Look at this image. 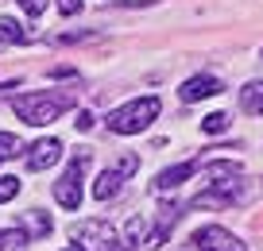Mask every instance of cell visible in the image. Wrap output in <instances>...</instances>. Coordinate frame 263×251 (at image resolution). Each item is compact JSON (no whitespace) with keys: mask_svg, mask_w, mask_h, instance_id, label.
I'll use <instances>...</instances> for the list:
<instances>
[{"mask_svg":"<svg viewBox=\"0 0 263 251\" xmlns=\"http://www.w3.org/2000/svg\"><path fill=\"white\" fill-rule=\"evenodd\" d=\"M85 166H89V151H78L70 159V166H66V174L54 182V201L62 209H78L82 205V170Z\"/></svg>","mask_w":263,"mask_h":251,"instance_id":"277c9868","label":"cell"},{"mask_svg":"<svg viewBox=\"0 0 263 251\" xmlns=\"http://www.w3.org/2000/svg\"><path fill=\"white\" fill-rule=\"evenodd\" d=\"M0 43H8V47H24V43H31V31H24L12 16H0Z\"/></svg>","mask_w":263,"mask_h":251,"instance_id":"7c38bea8","label":"cell"},{"mask_svg":"<svg viewBox=\"0 0 263 251\" xmlns=\"http://www.w3.org/2000/svg\"><path fill=\"white\" fill-rule=\"evenodd\" d=\"M229 128V112H209L205 120H201V131L205 136H217V131H224Z\"/></svg>","mask_w":263,"mask_h":251,"instance_id":"e0dca14e","label":"cell"},{"mask_svg":"<svg viewBox=\"0 0 263 251\" xmlns=\"http://www.w3.org/2000/svg\"><path fill=\"white\" fill-rule=\"evenodd\" d=\"M240 174H209V189H201V194L194 197V209H224V205H232L240 197Z\"/></svg>","mask_w":263,"mask_h":251,"instance_id":"5b68a950","label":"cell"},{"mask_svg":"<svg viewBox=\"0 0 263 251\" xmlns=\"http://www.w3.org/2000/svg\"><path fill=\"white\" fill-rule=\"evenodd\" d=\"M16 194H20V178H12V174H0V205L12 201Z\"/></svg>","mask_w":263,"mask_h":251,"instance_id":"ac0fdd59","label":"cell"},{"mask_svg":"<svg viewBox=\"0 0 263 251\" xmlns=\"http://www.w3.org/2000/svg\"><path fill=\"white\" fill-rule=\"evenodd\" d=\"M58 12H62V16H78V12H82V0H58Z\"/></svg>","mask_w":263,"mask_h":251,"instance_id":"44dd1931","label":"cell"},{"mask_svg":"<svg viewBox=\"0 0 263 251\" xmlns=\"http://www.w3.org/2000/svg\"><path fill=\"white\" fill-rule=\"evenodd\" d=\"M74 124H78V131H89V128H93V116H89V112H78Z\"/></svg>","mask_w":263,"mask_h":251,"instance_id":"7402d4cb","label":"cell"},{"mask_svg":"<svg viewBox=\"0 0 263 251\" xmlns=\"http://www.w3.org/2000/svg\"><path fill=\"white\" fill-rule=\"evenodd\" d=\"M190 243H194L197 251H244V243H240V240H236L232 232H224L221 224L197 228V232L190 236Z\"/></svg>","mask_w":263,"mask_h":251,"instance_id":"8992f818","label":"cell"},{"mask_svg":"<svg viewBox=\"0 0 263 251\" xmlns=\"http://www.w3.org/2000/svg\"><path fill=\"white\" fill-rule=\"evenodd\" d=\"M20 220H24V232L27 236H50V217L43 209H27Z\"/></svg>","mask_w":263,"mask_h":251,"instance_id":"4fadbf2b","label":"cell"},{"mask_svg":"<svg viewBox=\"0 0 263 251\" xmlns=\"http://www.w3.org/2000/svg\"><path fill=\"white\" fill-rule=\"evenodd\" d=\"M74 240L85 251H124V240L108 220H82L74 224Z\"/></svg>","mask_w":263,"mask_h":251,"instance_id":"3957f363","label":"cell"},{"mask_svg":"<svg viewBox=\"0 0 263 251\" xmlns=\"http://www.w3.org/2000/svg\"><path fill=\"white\" fill-rule=\"evenodd\" d=\"M12 108H16V116L24 124H31V128H47V124H54L66 108H74V97H70V93H58V89H39V93H24V97H16Z\"/></svg>","mask_w":263,"mask_h":251,"instance_id":"6da1fadb","label":"cell"},{"mask_svg":"<svg viewBox=\"0 0 263 251\" xmlns=\"http://www.w3.org/2000/svg\"><path fill=\"white\" fill-rule=\"evenodd\" d=\"M20 8H24L31 20H39L43 12H47V0H20Z\"/></svg>","mask_w":263,"mask_h":251,"instance_id":"d6986e66","label":"cell"},{"mask_svg":"<svg viewBox=\"0 0 263 251\" xmlns=\"http://www.w3.org/2000/svg\"><path fill=\"white\" fill-rule=\"evenodd\" d=\"M120 240H124V251L140 247V243H143V217H132V220H128V228H124V236H120Z\"/></svg>","mask_w":263,"mask_h":251,"instance_id":"9a60e30c","label":"cell"},{"mask_svg":"<svg viewBox=\"0 0 263 251\" xmlns=\"http://www.w3.org/2000/svg\"><path fill=\"white\" fill-rule=\"evenodd\" d=\"M124 189V174L120 170H101L97 182H93V197L97 201H108V197H116Z\"/></svg>","mask_w":263,"mask_h":251,"instance_id":"30bf717a","label":"cell"},{"mask_svg":"<svg viewBox=\"0 0 263 251\" xmlns=\"http://www.w3.org/2000/svg\"><path fill=\"white\" fill-rule=\"evenodd\" d=\"M197 170V162L190 159V162H178V166H166V170H159L155 174V182H151V189L155 194H166V189H178L182 182H190V174Z\"/></svg>","mask_w":263,"mask_h":251,"instance_id":"9c48e42d","label":"cell"},{"mask_svg":"<svg viewBox=\"0 0 263 251\" xmlns=\"http://www.w3.org/2000/svg\"><path fill=\"white\" fill-rule=\"evenodd\" d=\"M136 166H140V159H136V155H124V159H120V166H116V170H120L124 178H128V174H136Z\"/></svg>","mask_w":263,"mask_h":251,"instance_id":"ffe728a7","label":"cell"},{"mask_svg":"<svg viewBox=\"0 0 263 251\" xmlns=\"http://www.w3.org/2000/svg\"><path fill=\"white\" fill-rule=\"evenodd\" d=\"M259 58H263V50H259Z\"/></svg>","mask_w":263,"mask_h":251,"instance_id":"cb8c5ba5","label":"cell"},{"mask_svg":"<svg viewBox=\"0 0 263 251\" xmlns=\"http://www.w3.org/2000/svg\"><path fill=\"white\" fill-rule=\"evenodd\" d=\"M31 236L24 228H0V251H24Z\"/></svg>","mask_w":263,"mask_h":251,"instance_id":"5bb4252c","label":"cell"},{"mask_svg":"<svg viewBox=\"0 0 263 251\" xmlns=\"http://www.w3.org/2000/svg\"><path fill=\"white\" fill-rule=\"evenodd\" d=\"M20 151H24L20 136H12V131H0V162H4V159H16Z\"/></svg>","mask_w":263,"mask_h":251,"instance_id":"2e32d148","label":"cell"},{"mask_svg":"<svg viewBox=\"0 0 263 251\" xmlns=\"http://www.w3.org/2000/svg\"><path fill=\"white\" fill-rule=\"evenodd\" d=\"M159 112H163V101L159 97H136V101H128V105L112 108L105 124L116 136H140V131L151 128V120H159Z\"/></svg>","mask_w":263,"mask_h":251,"instance_id":"7a4b0ae2","label":"cell"},{"mask_svg":"<svg viewBox=\"0 0 263 251\" xmlns=\"http://www.w3.org/2000/svg\"><path fill=\"white\" fill-rule=\"evenodd\" d=\"M217 93H221V81H217L213 73H197V78H186V81H182L178 97L186 101V105H197V101L217 97Z\"/></svg>","mask_w":263,"mask_h":251,"instance_id":"52a82bcc","label":"cell"},{"mask_svg":"<svg viewBox=\"0 0 263 251\" xmlns=\"http://www.w3.org/2000/svg\"><path fill=\"white\" fill-rule=\"evenodd\" d=\"M62 159V143L58 139H39V143H31L27 147V170H50L54 162Z\"/></svg>","mask_w":263,"mask_h":251,"instance_id":"ba28073f","label":"cell"},{"mask_svg":"<svg viewBox=\"0 0 263 251\" xmlns=\"http://www.w3.org/2000/svg\"><path fill=\"white\" fill-rule=\"evenodd\" d=\"M62 251H85V247H82V243H70V247H62Z\"/></svg>","mask_w":263,"mask_h":251,"instance_id":"603a6c76","label":"cell"},{"mask_svg":"<svg viewBox=\"0 0 263 251\" xmlns=\"http://www.w3.org/2000/svg\"><path fill=\"white\" fill-rule=\"evenodd\" d=\"M240 108L248 116H263V81H248L240 89Z\"/></svg>","mask_w":263,"mask_h":251,"instance_id":"8fae6325","label":"cell"}]
</instances>
